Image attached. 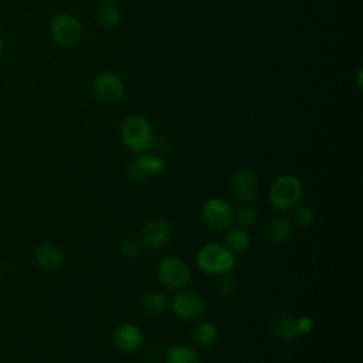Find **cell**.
Returning a JSON list of instances; mask_svg holds the SVG:
<instances>
[{
    "label": "cell",
    "instance_id": "6da1fadb",
    "mask_svg": "<svg viewBox=\"0 0 363 363\" xmlns=\"http://www.w3.org/2000/svg\"><path fill=\"white\" fill-rule=\"evenodd\" d=\"M303 196L302 182L295 174L278 176L268 190V203L277 211H289Z\"/></svg>",
    "mask_w": 363,
    "mask_h": 363
},
{
    "label": "cell",
    "instance_id": "7a4b0ae2",
    "mask_svg": "<svg viewBox=\"0 0 363 363\" xmlns=\"http://www.w3.org/2000/svg\"><path fill=\"white\" fill-rule=\"evenodd\" d=\"M153 139L155 136L150 123L139 115L128 116L121 125V140L123 146L130 152H150Z\"/></svg>",
    "mask_w": 363,
    "mask_h": 363
},
{
    "label": "cell",
    "instance_id": "3957f363",
    "mask_svg": "<svg viewBox=\"0 0 363 363\" xmlns=\"http://www.w3.org/2000/svg\"><path fill=\"white\" fill-rule=\"evenodd\" d=\"M196 264L200 271L208 275H220L233 269L235 258L234 254H231L224 245L210 242L199 250L196 255Z\"/></svg>",
    "mask_w": 363,
    "mask_h": 363
},
{
    "label": "cell",
    "instance_id": "277c9868",
    "mask_svg": "<svg viewBox=\"0 0 363 363\" xmlns=\"http://www.w3.org/2000/svg\"><path fill=\"white\" fill-rule=\"evenodd\" d=\"M156 277L167 288L183 289L190 282L191 272L182 258L169 255L162 258L156 265Z\"/></svg>",
    "mask_w": 363,
    "mask_h": 363
},
{
    "label": "cell",
    "instance_id": "5b68a950",
    "mask_svg": "<svg viewBox=\"0 0 363 363\" xmlns=\"http://www.w3.org/2000/svg\"><path fill=\"white\" fill-rule=\"evenodd\" d=\"M52 40L64 47H75L82 38V26L77 17L68 13H60L52 17L50 23Z\"/></svg>",
    "mask_w": 363,
    "mask_h": 363
},
{
    "label": "cell",
    "instance_id": "8992f818",
    "mask_svg": "<svg viewBox=\"0 0 363 363\" xmlns=\"http://www.w3.org/2000/svg\"><path fill=\"white\" fill-rule=\"evenodd\" d=\"M201 220L213 231H225L234 221V211L227 200L211 197L201 207Z\"/></svg>",
    "mask_w": 363,
    "mask_h": 363
},
{
    "label": "cell",
    "instance_id": "52a82bcc",
    "mask_svg": "<svg viewBox=\"0 0 363 363\" xmlns=\"http://www.w3.org/2000/svg\"><path fill=\"white\" fill-rule=\"evenodd\" d=\"M166 169V162L156 153L145 152L139 153L129 164L128 174L133 182L143 183L156 174L163 173Z\"/></svg>",
    "mask_w": 363,
    "mask_h": 363
},
{
    "label": "cell",
    "instance_id": "ba28073f",
    "mask_svg": "<svg viewBox=\"0 0 363 363\" xmlns=\"http://www.w3.org/2000/svg\"><path fill=\"white\" fill-rule=\"evenodd\" d=\"M204 308V298L194 291H180L170 301V309L180 320L197 319L203 313Z\"/></svg>",
    "mask_w": 363,
    "mask_h": 363
},
{
    "label": "cell",
    "instance_id": "9c48e42d",
    "mask_svg": "<svg viewBox=\"0 0 363 363\" xmlns=\"http://www.w3.org/2000/svg\"><path fill=\"white\" fill-rule=\"evenodd\" d=\"M172 237V227L164 218H152L145 223L140 231V244L149 250L162 248Z\"/></svg>",
    "mask_w": 363,
    "mask_h": 363
},
{
    "label": "cell",
    "instance_id": "30bf717a",
    "mask_svg": "<svg viewBox=\"0 0 363 363\" xmlns=\"http://www.w3.org/2000/svg\"><path fill=\"white\" fill-rule=\"evenodd\" d=\"M92 88L96 98L106 104H115L121 101L125 92L123 81L113 72H102L96 75Z\"/></svg>",
    "mask_w": 363,
    "mask_h": 363
},
{
    "label": "cell",
    "instance_id": "8fae6325",
    "mask_svg": "<svg viewBox=\"0 0 363 363\" xmlns=\"http://www.w3.org/2000/svg\"><path fill=\"white\" fill-rule=\"evenodd\" d=\"M231 191L242 203H251L258 194V179L247 169L238 170L231 177Z\"/></svg>",
    "mask_w": 363,
    "mask_h": 363
},
{
    "label": "cell",
    "instance_id": "7c38bea8",
    "mask_svg": "<svg viewBox=\"0 0 363 363\" xmlns=\"http://www.w3.org/2000/svg\"><path fill=\"white\" fill-rule=\"evenodd\" d=\"M112 340L119 350L125 353H132L142 346L143 332L135 323H122L113 330Z\"/></svg>",
    "mask_w": 363,
    "mask_h": 363
},
{
    "label": "cell",
    "instance_id": "4fadbf2b",
    "mask_svg": "<svg viewBox=\"0 0 363 363\" xmlns=\"http://www.w3.org/2000/svg\"><path fill=\"white\" fill-rule=\"evenodd\" d=\"M292 221L284 216L269 218L264 228L267 242L271 245L285 244L292 235Z\"/></svg>",
    "mask_w": 363,
    "mask_h": 363
},
{
    "label": "cell",
    "instance_id": "5bb4252c",
    "mask_svg": "<svg viewBox=\"0 0 363 363\" xmlns=\"http://www.w3.org/2000/svg\"><path fill=\"white\" fill-rule=\"evenodd\" d=\"M271 332L282 340H294L299 336L296 318L288 312H277L269 319Z\"/></svg>",
    "mask_w": 363,
    "mask_h": 363
},
{
    "label": "cell",
    "instance_id": "9a60e30c",
    "mask_svg": "<svg viewBox=\"0 0 363 363\" xmlns=\"http://www.w3.org/2000/svg\"><path fill=\"white\" fill-rule=\"evenodd\" d=\"M35 262L41 269H45V271L58 269L62 262V251L55 244H51V242L41 244L35 250Z\"/></svg>",
    "mask_w": 363,
    "mask_h": 363
},
{
    "label": "cell",
    "instance_id": "2e32d148",
    "mask_svg": "<svg viewBox=\"0 0 363 363\" xmlns=\"http://www.w3.org/2000/svg\"><path fill=\"white\" fill-rule=\"evenodd\" d=\"M218 337V329L211 320H201L194 325L191 330L193 342L203 349L211 347Z\"/></svg>",
    "mask_w": 363,
    "mask_h": 363
},
{
    "label": "cell",
    "instance_id": "e0dca14e",
    "mask_svg": "<svg viewBox=\"0 0 363 363\" xmlns=\"http://www.w3.org/2000/svg\"><path fill=\"white\" fill-rule=\"evenodd\" d=\"M251 245V237L248 231L242 227H233L228 228L225 237H224V247L231 254H242L245 252Z\"/></svg>",
    "mask_w": 363,
    "mask_h": 363
},
{
    "label": "cell",
    "instance_id": "ac0fdd59",
    "mask_svg": "<svg viewBox=\"0 0 363 363\" xmlns=\"http://www.w3.org/2000/svg\"><path fill=\"white\" fill-rule=\"evenodd\" d=\"M169 305V299L164 292L162 291H150L143 295L140 301L142 311L149 316H159L162 315Z\"/></svg>",
    "mask_w": 363,
    "mask_h": 363
},
{
    "label": "cell",
    "instance_id": "d6986e66",
    "mask_svg": "<svg viewBox=\"0 0 363 363\" xmlns=\"http://www.w3.org/2000/svg\"><path fill=\"white\" fill-rule=\"evenodd\" d=\"M166 363H200L196 349L189 345H173L164 356Z\"/></svg>",
    "mask_w": 363,
    "mask_h": 363
},
{
    "label": "cell",
    "instance_id": "ffe728a7",
    "mask_svg": "<svg viewBox=\"0 0 363 363\" xmlns=\"http://www.w3.org/2000/svg\"><path fill=\"white\" fill-rule=\"evenodd\" d=\"M96 18H98V23H99L102 27L111 28V27L118 26V23L121 21V11H119V9L115 7L113 4L105 3V4H102L101 7H98Z\"/></svg>",
    "mask_w": 363,
    "mask_h": 363
},
{
    "label": "cell",
    "instance_id": "44dd1931",
    "mask_svg": "<svg viewBox=\"0 0 363 363\" xmlns=\"http://www.w3.org/2000/svg\"><path fill=\"white\" fill-rule=\"evenodd\" d=\"M292 213V224H296L301 228H309L313 225L316 220V213L311 206L302 204V206H295Z\"/></svg>",
    "mask_w": 363,
    "mask_h": 363
},
{
    "label": "cell",
    "instance_id": "7402d4cb",
    "mask_svg": "<svg viewBox=\"0 0 363 363\" xmlns=\"http://www.w3.org/2000/svg\"><path fill=\"white\" fill-rule=\"evenodd\" d=\"M234 220L240 224V227L247 228V227H252L257 220H258V211L255 207L245 204L242 207H240L237 210V213H234Z\"/></svg>",
    "mask_w": 363,
    "mask_h": 363
},
{
    "label": "cell",
    "instance_id": "603a6c76",
    "mask_svg": "<svg viewBox=\"0 0 363 363\" xmlns=\"http://www.w3.org/2000/svg\"><path fill=\"white\" fill-rule=\"evenodd\" d=\"M217 282H216V286H217V291L223 295H231L235 289H237V278L235 275L231 272V271H227V272H223L220 275H217Z\"/></svg>",
    "mask_w": 363,
    "mask_h": 363
},
{
    "label": "cell",
    "instance_id": "cb8c5ba5",
    "mask_svg": "<svg viewBox=\"0 0 363 363\" xmlns=\"http://www.w3.org/2000/svg\"><path fill=\"white\" fill-rule=\"evenodd\" d=\"M142 244L140 241L138 240H126L121 244V255L125 257V258H129V259H133V258H138L142 252Z\"/></svg>",
    "mask_w": 363,
    "mask_h": 363
},
{
    "label": "cell",
    "instance_id": "d4e9b609",
    "mask_svg": "<svg viewBox=\"0 0 363 363\" xmlns=\"http://www.w3.org/2000/svg\"><path fill=\"white\" fill-rule=\"evenodd\" d=\"M152 149L155 150L156 155H159L160 157L169 155L172 152V140L166 136H159L153 139V145Z\"/></svg>",
    "mask_w": 363,
    "mask_h": 363
},
{
    "label": "cell",
    "instance_id": "484cf974",
    "mask_svg": "<svg viewBox=\"0 0 363 363\" xmlns=\"http://www.w3.org/2000/svg\"><path fill=\"white\" fill-rule=\"evenodd\" d=\"M296 328H298L299 336L301 335H308L312 330V328H313V320L309 316L296 318Z\"/></svg>",
    "mask_w": 363,
    "mask_h": 363
},
{
    "label": "cell",
    "instance_id": "4316f807",
    "mask_svg": "<svg viewBox=\"0 0 363 363\" xmlns=\"http://www.w3.org/2000/svg\"><path fill=\"white\" fill-rule=\"evenodd\" d=\"M4 48H6V45H4V40L0 37V55L4 52Z\"/></svg>",
    "mask_w": 363,
    "mask_h": 363
},
{
    "label": "cell",
    "instance_id": "83f0119b",
    "mask_svg": "<svg viewBox=\"0 0 363 363\" xmlns=\"http://www.w3.org/2000/svg\"><path fill=\"white\" fill-rule=\"evenodd\" d=\"M101 1H105V3H113V1H116V0H101Z\"/></svg>",
    "mask_w": 363,
    "mask_h": 363
},
{
    "label": "cell",
    "instance_id": "f1b7e54d",
    "mask_svg": "<svg viewBox=\"0 0 363 363\" xmlns=\"http://www.w3.org/2000/svg\"><path fill=\"white\" fill-rule=\"evenodd\" d=\"M0 274H1V264H0Z\"/></svg>",
    "mask_w": 363,
    "mask_h": 363
},
{
    "label": "cell",
    "instance_id": "f546056e",
    "mask_svg": "<svg viewBox=\"0 0 363 363\" xmlns=\"http://www.w3.org/2000/svg\"><path fill=\"white\" fill-rule=\"evenodd\" d=\"M143 363H150V362H143Z\"/></svg>",
    "mask_w": 363,
    "mask_h": 363
}]
</instances>
